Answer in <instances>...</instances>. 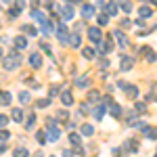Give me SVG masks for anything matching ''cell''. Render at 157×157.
Instances as JSON below:
<instances>
[{"label":"cell","instance_id":"cell-21","mask_svg":"<svg viewBox=\"0 0 157 157\" xmlns=\"http://www.w3.org/2000/svg\"><path fill=\"white\" fill-rule=\"evenodd\" d=\"M11 101H13V97H11V92H9V90L0 92V103H2V105H11Z\"/></svg>","mask_w":157,"mask_h":157},{"label":"cell","instance_id":"cell-8","mask_svg":"<svg viewBox=\"0 0 157 157\" xmlns=\"http://www.w3.org/2000/svg\"><path fill=\"white\" fill-rule=\"evenodd\" d=\"M88 38L98 44V42L103 40V38H101V29H98V27H88Z\"/></svg>","mask_w":157,"mask_h":157},{"label":"cell","instance_id":"cell-41","mask_svg":"<svg viewBox=\"0 0 157 157\" xmlns=\"http://www.w3.org/2000/svg\"><path fill=\"white\" fill-rule=\"evenodd\" d=\"M38 107H40V109L48 107V98H40V101H38Z\"/></svg>","mask_w":157,"mask_h":157},{"label":"cell","instance_id":"cell-37","mask_svg":"<svg viewBox=\"0 0 157 157\" xmlns=\"http://www.w3.org/2000/svg\"><path fill=\"white\" fill-rule=\"evenodd\" d=\"M36 138H38V143H42V145H44V143L48 140V136H46L44 132H36Z\"/></svg>","mask_w":157,"mask_h":157},{"label":"cell","instance_id":"cell-26","mask_svg":"<svg viewBox=\"0 0 157 157\" xmlns=\"http://www.w3.org/2000/svg\"><path fill=\"white\" fill-rule=\"evenodd\" d=\"M143 134H145L147 138H157V130L149 128V126H145V128H143Z\"/></svg>","mask_w":157,"mask_h":157},{"label":"cell","instance_id":"cell-9","mask_svg":"<svg viewBox=\"0 0 157 157\" xmlns=\"http://www.w3.org/2000/svg\"><path fill=\"white\" fill-rule=\"evenodd\" d=\"M113 36H115V40H117L120 48H126V46H128V38L124 36V34H121L120 29H115V32H113Z\"/></svg>","mask_w":157,"mask_h":157},{"label":"cell","instance_id":"cell-14","mask_svg":"<svg viewBox=\"0 0 157 157\" xmlns=\"http://www.w3.org/2000/svg\"><path fill=\"white\" fill-rule=\"evenodd\" d=\"M105 113H107V107H105V105H98V107L92 111L94 120H103V117H105Z\"/></svg>","mask_w":157,"mask_h":157},{"label":"cell","instance_id":"cell-18","mask_svg":"<svg viewBox=\"0 0 157 157\" xmlns=\"http://www.w3.org/2000/svg\"><path fill=\"white\" fill-rule=\"evenodd\" d=\"M11 117H13V121H17V124H21V121H23V111H21V109H13L11 111Z\"/></svg>","mask_w":157,"mask_h":157},{"label":"cell","instance_id":"cell-22","mask_svg":"<svg viewBox=\"0 0 157 157\" xmlns=\"http://www.w3.org/2000/svg\"><path fill=\"white\" fill-rule=\"evenodd\" d=\"M19 101H21V105H27V103L32 101V94H29L27 90H21V92H19Z\"/></svg>","mask_w":157,"mask_h":157},{"label":"cell","instance_id":"cell-13","mask_svg":"<svg viewBox=\"0 0 157 157\" xmlns=\"http://www.w3.org/2000/svg\"><path fill=\"white\" fill-rule=\"evenodd\" d=\"M61 101H63V105H65V107H71V105H73V97H71V92L63 90V92H61Z\"/></svg>","mask_w":157,"mask_h":157},{"label":"cell","instance_id":"cell-25","mask_svg":"<svg viewBox=\"0 0 157 157\" xmlns=\"http://www.w3.org/2000/svg\"><path fill=\"white\" fill-rule=\"evenodd\" d=\"M80 130H82L84 136H92V134H94V128H92L90 124H82V128H80Z\"/></svg>","mask_w":157,"mask_h":157},{"label":"cell","instance_id":"cell-19","mask_svg":"<svg viewBox=\"0 0 157 157\" xmlns=\"http://www.w3.org/2000/svg\"><path fill=\"white\" fill-rule=\"evenodd\" d=\"M124 92H126V94H128V97H138V88H136V86L134 84H126V88H124Z\"/></svg>","mask_w":157,"mask_h":157},{"label":"cell","instance_id":"cell-47","mask_svg":"<svg viewBox=\"0 0 157 157\" xmlns=\"http://www.w3.org/2000/svg\"><path fill=\"white\" fill-rule=\"evenodd\" d=\"M155 157H157V155H155Z\"/></svg>","mask_w":157,"mask_h":157},{"label":"cell","instance_id":"cell-32","mask_svg":"<svg viewBox=\"0 0 157 157\" xmlns=\"http://www.w3.org/2000/svg\"><path fill=\"white\" fill-rule=\"evenodd\" d=\"M34 124H36V113L27 117V121H25V128H27V130H32V128H34Z\"/></svg>","mask_w":157,"mask_h":157},{"label":"cell","instance_id":"cell-3","mask_svg":"<svg viewBox=\"0 0 157 157\" xmlns=\"http://www.w3.org/2000/svg\"><path fill=\"white\" fill-rule=\"evenodd\" d=\"M57 36H59V40L63 42V44H69V40H67V25L65 23L57 25Z\"/></svg>","mask_w":157,"mask_h":157},{"label":"cell","instance_id":"cell-40","mask_svg":"<svg viewBox=\"0 0 157 157\" xmlns=\"http://www.w3.org/2000/svg\"><path fill=\"white\" fill-rule=\"evenodd\" d=\"M6 124H9V117H6V115H0V130H4Z\"/></svg>","mask_w":157,"mask_h":157},{"label":"cell","instance_id":"cell-6","mask_svg":"<svg viewBox=\"0 0 157 157\" xmlns=\"http://www.w3.org/2000/svg\"><path fill=\"white\" fill-rule=\"evenodd\" d=\"M32 17H34V19H36L38 23L42 25V27H44V25L48 23V19H46V15H44V13L40 11V9H34V11H32Z\"/></svg>","mask_w":157,"mask_h":157},{"label":"cell","instance_id":"cell-24","mask_svg":"<svg viewBox=\"0 0 157 157\" xmlns=\"http://www.w3.org/2000/svg\"><path fill=\"white\" fill-rule=\"evenodd\" d=\"M94 52H97L94 48H88V46H86V48H82V57L90 61V59H94Z\"/></svg>","mask_w":157,"mask_h":157},{"label":"cell","instance_id":"cell-12","mask_svg":"<svg viewBox=\"0 0 157 157\" xmlns=\"http://www.w3.org/2000/svg\"><path fill=\"white\" fill-rule=\"evenodd\" d=\"M59 138H61L59 128H57V126H50V128H48V140H50V143H55V140H59Z\"/></svg>","mask_w":157,"mask_h":157},{"label":"cell","instance_id":"cell-46","mask_svg":"<svg viewBox=\"0 0 157 157\" xmlns=\"http://www.w3.org/2000/svg\"><path fill=\"white\" fill-rule=\"evenodd\" d=\"M6 151V145H0V153H4Z\"/></svg>","mask_w":157,"mask_h":157},{"label":"cell","instance_id":"cell-30","mask_svg":"<svg viewBox=\"0 0 157 157\" xmlns=\"http://www.w3.org/2000/svg\"><path fill=\"white\" fill-rule=\"evenodd\" d=\"M69 143H71L73 147H78V149H80V143H82L80 134H69Z\"/></svg>","mask_w":157,"mask_h":157},{"label":"cell","instance_id":"cell-1","mask_svg":"<svg viewBox=\"0 0 157 157\" xmlns=\"http://www.w3.org/2000/svg\"><path fill=\"white\" fill-rule=\"evenodd\" d=\"M19 65H21V55H19V52H9V55L2 57V67H4L6 71L19 69Z\"/></svg>","mask_w":157,"mask_h":157},{"label":"cell","instance_id":"cell-39","mask_svg":"<svg viewBox=\"0 0 157 157\" xmlns=\"http://www.w3.org/2000/svg\"><path fill=\"white\" fill-rule=\"evenodd\" d=\"M40 48L44 50L46 55H52V50H50V46H48V44H46V42H40Z\"/></svg>","mask_w":157,"mask_h":157},{"label":"cell","instance_id":"cell-28","mask_svg":"<svg viewBox=\"0 0 157 157\" xmlns=\"http://www.w3.org/2000/svg\"><path fill=\"white\" fill-rule=\"evenodd\" d=\"M15 157H29V151L25 147H17L15 149Z\"/></svg>","mask_w":157,"mask_h":157},{"label":"cell","instance_id":"cell-44","mask_svg":"<svg viewBox=\"0 0 157 157\" xmlns=\"http://www.w3.org/2000/svg\"><path fill=\"white\" fill-rule=\"evenodd\" d=\"M107 67H109V61L103 59V61H101V69H107Z\"/></svg>","mask_w":157,"mask_h":157},{"label":"cell","instance_id":"cell-16","mask_svg":"<svg viewBox=\"0 0 157 157\" xmlns=\"http://www.w3.org/2000/svg\"><path fill=\"white\" fill-rule=\"evenodd\" d=\"M29 65H32V67H42V57H40V52H34V55L29 57Z\"/></svg>","mask_w":157,"mask_h":157},{"label":"cell","instance_id":"cell-20","mask_svg":"<svg viewBox=\"0 0 157 157\" xmlns=\"http://www.w3.org/2000/svg\"><path fill=\"white\" fill-rule=\"evenodd\" d=\"M80 44H82V36H80V34H71V38H69V46L78 48Z\"/></svg>","mask_w":157,"mask_h":157},{"label":"cell","instance_id":"cell-23","mask_svg":"<svg viewBox=\"0 0 157 157\" xmlns=\"http://www.w3.org/2000/svg\"><path fill=\"white\" fill-rule=\"evenodd\" d=\"M109 113H111L113 117H120V115H121V107L117 105V103H113V105L109 107Z\"/></svg>","mask_w":157,"mask_h":157},{"label":"cell","instance_id":"cell-29","mask_svg":"<svg viewBox=\"0 0 157 157\" xmlns=\"http://www.w3.org/2000/svg\"><path fill=\"white\" fill-rule=\"evenodd\" d=\"M143 52H145V57H147V61H153L157 59V55H155V50H151V48H143Z\"/></svg>","mask_w":157,"mask_h":157},{"label":"cell","instance_id":"cell-7","mask_svg":"<svg viewBox=\"0 0 157 157\" xmlns=\"http://www.w3.org/2000/svg\"><path fill=\"white\" fill-rule=\"evenodd\" d=\"M132 67H134V59H130V57L124 55V57H121V63H120V69L121 71H130Z\"/></svg>","mask_w":157,"mask_h":157},{"label":"cell","instance_id":"cell-43","mask_svg":"<svg viewBox=\"0 0 157 157\" xmlns=\"http://www.w3.org/2000/svg\"><path fill=\"white\" fill-rule=\"evenodd\" d=\"M121 9H124L126 13H130V11H132V4H130V2H124V4H121Z\"/></svg>","mask_w":157,"mask_h":157},{"label":"cell","instance_id":"cell-34","mask_svg":"<svg viewBox=\"0 0 157 157\" xmlns=\"http://www.w3.org/2000/svg\"><path fill=\"white\" fill-rule=\"evenodd\" d=\"M9 138H11V132H9V130H0V143H2V145H4Z\"/></svg>","mask_w":157,"mask_h":157},{"label":"cell","instance_id":"cell-45","mask_svg":"<svg viewBox=\"0 0 157 157\" xmlns=\"http://www.w3.org/2000/svg\"><path fill=\"white\" fill-rule=\"evenodd\" d=\"M63 157H73V151H69V149H67V151H63Z\"/></svg>","mask_w":157,"mask_h":157},{"label":"cell","instance_id":"cell-15","mask_svg":"<svg viewBox=\"0 0 157 157\" xmlns=\"http://www.w3.org/2000/svg\"><path fill=\"white\" fill-rule=\"evenodd\" d=\"M92 15H94V6H92V4H84V6H82V17H84V19H90Z\"/></svg>","mask_w":157,"mask_h":157},{"label":"cell","instance_id":"cell-2","mask_svg":"<svg viewBox=\"0 0 157 157\" xmlns=\"http://www.w3.org/2000/svg\"><path fill=\"white\" fill-rule=\"evenodd\" d=\"M57 11H61V15H63L65 21H71L73 15H75V11H73V2L71 4H57Z\"/></svg>","mask_w":157,"mask_h":157},{"label":"cell","instance_id":"cell-11","mask_svg":"<svg viewBox=\"0 0 157 157\" xmlns=\"http://www.w3.org/2000/svg\"><path fill=\"white\" fill-rule=\"evenodd\" d=\"M19 29H21V34H27V36H38V29L34 27V25H29V23H23Z\"/></svg>","mask_w":157,"mask_h":157},{"label":"cell","instance_id":"cell-33","mask_svg":"<svg viewBox=\"0 0 157 157\" xmlns=\"http://www.w3.org/2000/svg\"><path fill=\"white\" fill-rule=\"evenodd\" d=\"M124 149H126V151H136V149H138V145H136L134 140H126V145H124Z\"/></svg>","mask_w":157,"mask_h":157},{"label":"cell","instance_id":"cell-35","mask_svg":"<svg viewBox=\"0 0 157 157\" xmlns=\"http://www.w3.org/2000/svg\"><path fill=\"white\" fill-rule=\"evenodd\" d=\"M97 21H98V25H107V23H109V15H105V13H101Z\"/></svg>","mask_w":157,"mask_h":157},{"label":"cell","instance_id":"cell-27","mask_svg":"<svg viewBox=\"0 0 157 157\" xmlns=\"http://www.w3.org/2000/svg\"><path fill=\"white\" fill-rule=\"evenodd\" d=\"M15 46H17V48H25V46H27L25 36H17V38H15Z\"/></svg>","mask_w":157,"mask_h":157},{"label":"cell","instance_id":"cell-4","mask_svg":"<svg viewBox=\"0 0 157 157\" xmlns=\"http://www.w3.org/2000/svg\"><path fill=\"white\" fill-rule=\"evenodd\" d=\"M117 11H120V4H115V2H105V4H103V13L109 15V17L115 15Z\"/></svg>","mask_w":157,"mask_h":157},{"label":"cell","instance_id":"cell-17","mask_svg":"<svg viewBox=\"0 0 157 157\" xmlns=\"http://www.w3.org/2000/svg\"><path fill=\"white\" fill-rule=\"evenodd\" d=\"M75 86H78V88H88V86H90V78H88V75H80V78L75 80Z\"/></svg>","mask_w":157,"mask_h":157},{"label":"cell","instance_id":"cell-10","mask_svg":"<svg viewBox=\"0 0 157 157\" xmlns=\"http://www.w3.org/2000/svg\"><path fill=\"white\" fill-rule=\"evenodd\" d=\"M151 15H153V9H151L149 4H143V6L138 9V17H140V19H149Z\"/></svg>","mask_w":157,"mask_h":157},{"label":"cell","instance_id":"cell-38","mask_svg":"<svg viewBox=\"0 0 157 157\" xmlns=\"http://www.w3.org/2000/svg\"><path fill=\"white\" fill-rule=\"evenodd\" d=\"M134 111H138V113H145L147 107L143 105V103H134Z\"/></svg>","mask_w":157,"mask_h":157},{"label":"cell","instance_id":"cell-36","mask_svg":"<svg viewBox=\"0 0 157 157\" xmlns=\"http://www.w3.org/2000/svg\"><path fill=\"white\" fill-rule=\"evenodd\" d=\"M98 98H101V94H98L97 90H90V92H88V103H90V101L94 103V101H98Z\"/></svg>","mask_w":157,"mask_h":157},{"label":"cell","instance_id":"cell-31","mask_svg":"<svg viewBox=\"0 0 157 157\" xmlns=\"http://www.w3.org/2000/svg\"><path fill=\"white\" fill-rule=\"evenodd\" d=\"M59 92H61V88H59V86H57V84H52V86H50V88H48V97H50V98H52V97H57Z\"/></svg>","mask_w":157,"mask_h":157},{"label":"cell","instance_id":"cell-5","mask_svg":"<svg viewBox=\"0 0 157 157\" xmlns=\"http://www.w3.org/2000/svg\"><path fill=\"white\" fill-rule=\"evenodd\" d=\"M111 50H113V42H111V40H101V42H98V52H101V55H107Z\"/></svg>","mask_w":157,"mask_h":157},{"label":"cell","instance_id":"cell-42","mask_svg":"<svg viewBox=\"0 0 157 157\" xmlns=\"http://www.w3.org/2000/svg\"><path fill=\"white\" fill-rule=\"evenodd\" d=\"M120 25H121V27H130V25H132V21H130V19H121Z\"/></svg>","mask_w":157,"mask_h":157}]
</instances>
